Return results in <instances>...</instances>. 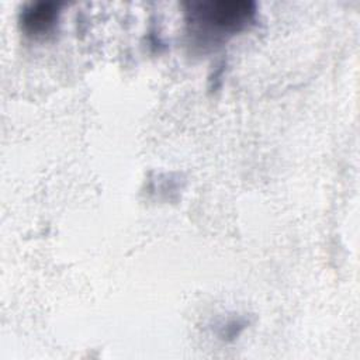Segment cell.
Returning a JSON list of instances; mask_svg holds the SVG:
<instances>
[{"mask_svg":"<svg viewBox=\"0 0 360 360\" xmlns=\"http://www.w3.org/2000/svg\"><path fill=\"white\" fill-rule=\"evenodd\" d=\"M255 15L252 1H202L193 3L188 10V25L200 45L218 44L224 38L243 30Z\"/></svg>","mask_w":360,"mask_h":360,"instance_id":"obj_1","label":"cell"},{"mask_svg":"<svg viewBox=\"0 0 360 360\" xmlns=\"http://www.w3.org/2000/svg\"><path fill=\"white\" fill-rule=\"evenodd\" d=\"M59 14V4L52 1H39L28 6L21 13V25L28 34L48 32Z\"/></svg>","mask_w":360,"mask_h":360,"instance_id":"obj_2","label":"cell"}]
</instances>
